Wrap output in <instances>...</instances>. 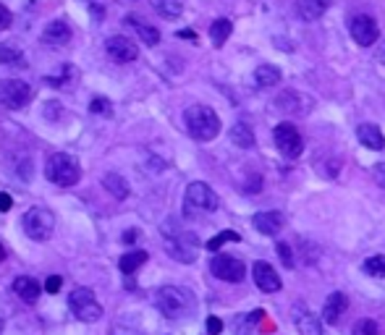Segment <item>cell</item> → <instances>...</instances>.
I'll return each mask as SVG.
<instances>
[{
    "label": "cell",
    "mask_w": 385,
    "mask_h": 335,
    "mask_svg": "<svg viewBox=\"0 0 385 335\" xmlns=\"http://www.w3.org/2000/svg\"><path fill=\"white\" fill-rule=\"evenodd\" d=\"M24 231L32 241H47L56 231V215L47 207H32L24 215Z\"/></svg>",
    "instance_id": "obj_6"
},
{
    "label": "cell",
    "mask_w": 385,
    "mask_h": 335,
    "mask_svg": "<svg viewBox=\"0 0 385 335\" xmlns=\"http://www.w3.org/2000/svg\"><path fill=\"white\" fill-rule=\"evenodd\" d=\"M183 123H186V131L197 142H210L220 134V118L213 108L207 105H192L183 113Z\"/></svg>",
    "instance_id": "obj_1"
},
{
    "label": "cell",
    "mask_w": 385,
    "mask_h": 335,
    "mask_svg": "<svg viewBox=\"0 0 385 335\" xmlns=\"http://www.w3.org/2000/svg\"><path fill=\"white\" fill-rule=\"evenodd\" d=\"M252 278L257 283V288L265 291V293H275V291L284 288V280L278 275V270L272 268L270 262H254L252 268Z\"/></svg>",
    "instance_id": "obj_12"
},
{
    "label": "cell",
    "mask_w": 385,
    "mask_h": 335,
    "mask_svg": "<svg viewBox=\"0 0 385 335\" xmlns=\"http://www.w3.org/2000/svg\"><path fill=\"white\" fill-rule=\"evenodd\" d=\"M231 142L241 149H249L254 147V134H252V126H247L244 121H238L231 126Z\"/></svg>",
    "instance_id": "obj_23"
},
{
    "label": "cell",
    "mask_w": 385,
    "mask_h": 335,
    "mask_svg": "<svg viewBox=\"0 0 385 335\" xmlns=\"http://www.w3.org/2000/svg\"><path fill=\"white\" fill-rule=\"evenodd\" d=\"M145 262H147V252L136 249V252H126L124 257H121V262H118V268H121V272L131 275V272H136Z\"/></svg>",
    "instance_id": "obj_25"
},
{
    "label": "cell",
    "mask_w": 385,
    "mask_h": 335,
    "mask_svg": "<svg viewBox=\"0 0 385 335\" xmlns=\"http://www.w3.org/2000/svg\"><path fill=\"white\" fill-rule=\"evenodd\" d=\"M163 241H165V249H168V254L176 262H194L197 259V236L189 234V231H183L179 228L176 220H168V223L163 225Z\"/></svg>",
    "instance_id": "obj_3"
},
{
    "label": "cell",
    "mask_w": 385,
    "mask_h": 335,
    "mask_svg": "<svg viewBox=\"0 0 385 335\" xmlns=\"http://www.w3.org/2000/svg\"><path fill=\"white\" fill-rule=\"evenodd\" d=\"M210 272H213L215 278L226 280V283H241L244 275H247V268H244L241 259L228 257V254H218V257H213V262H210Z\"/></svg>",
    "instance_id": "obj_10"
},
{
    "label": "cell",
    "mask_w": 385,
    "mask_h": 335,
    "mask_svg": "<svg viewBox=\"0 0 385 335\" xmlns=\"http://www.w3.org/2000/svg\"><path fill=\"white\" fill-rule=\"evenodd\" d=\"M354 335H380V330H377V325L372 320H359L354 325Z\"/></svg>",
    "instance_id": "obj_32"
},
{
    "label": "cell",
    "mask_w": 385,
    "mask_h": 335,
    "mask_svg": "<svg viewBox=\"0 0 385 335\" xmlns=\"http://www.w3.org/2000/svg\"><path fill=\"white\" fill-rule=\"evenodd\" d=\"M357 136H359L362 147H367V149H383L385 147L383 131H380L375 123H362V126L357 129Z\"/></svg>",
    "instance_id": "obj_19"
},
{
    "label": "cell",
    "mask_w": 385,
    "mask_h": 335,
    "mask_svg": "<svg viewBox=\"0 0 385 335\" xmlns=\"http://www.w3.org/2000/svg\"><path fill=\"white\" fill-rule=\"evenodd\" d=\"M218 210V197L202 181L189 183V189L183 194V213L197 215V213H215Z\"/></svg>",
    "instance_id": "obj_5"
},
{
    "label": "cell",
    "mask_w": 385,
    "mask_h": 335,
    "mask_svg": "<svg viewBox=\"0 0 385 335\" xmlns=\"http://www.w3.org/2000/svg\"><path fill=\"white\" fill-rule=\"evenodd\" d=\"M90 111L95 113V115H110L113 108H110V100H108V97H95V100L90 102Z\"/></svg>",
    "instance_id": "obj_31"
},
{
    "label": "cell",
    "mask_w": 385,
    "mask_h": 335,
    "mask_svg": "<svg viewBox=\"0 0 385 335\" xmlns=\"http://www.w3.org/2000/svg\"><path fill=\"white\" fill-rule=\"evenodd\" d=\"M32 97V90L26 81H19V79H6L0 81V105H6L8 111H19L24 108Z\"/></svg>",
    "instance_id": "obj_9"
},
{
    "label": "cell",
    "mask_w": 385,
    "mask_h": 335,
    "mask_svg": "<svg viewBox=\"0 0 385 335\" xmlns=\"http://www.w3.org/2000/svg\"><path fill=\"white\" fill-rule=\"evenodd\" d=\"M0 63L6 68H26V56L16 45H0Z\"/></svg>",
    "instance_id": "obj_22"
},
{
    "label": "cell",
    "mask_w": 385,
    "mask_h": 335,
    "mask_svg": "<svg viewBox=\"0 0 385 335\" xmlns=\"http://www.w3.org/2000/svg\"><path fill=\"white\" fill-rule=\"evenodd\" d=\"M13 291H16V296L26 304H34L40 299V283L29 275H19V278L13 280Z\"/></svg>",
    "instance_id": "obj_18"
},
{
    "label": "cell",
    "mask_w": 385,
    "mask_h": 335,
    "mask_svg": "<svg viewBox=\"0 0 385 335\" xmlns=\"http://www.w3.org/2000/svg\"><path fill=\"white\" fill-rule=\"evenodd\" d=\"M272 139H275L278 152L288 157V160H296V157L302 155V149H304V142H302V136H299L294 123H278L275 131H272Z\"/></svg>",
    "instance_id": "obj_8"
},
{
    "label": "cell",
    "mask_w": 385,
    "mask_h": 335,
    "mask_svg": "<svg viewBox=\"0 0 385 335\" xmlns=\"http://www.w3.org/2000/svg\"><path fill=\"white\" fill-rule=\"evenodd\" d=\"M68 307L71 312L79 317L81 322H97L102 317V307L100 302L95 299L92 288H74L71 296H68Z\"/></svg>",
    "instance_id": "obj_7"
},
{
    "label": "cell",
    "mask_w": 385,
    "mask_h": 335,
    "mask_svg": "<svg viewBox=\"0 0 385 335\" xmlns=\"http://www.w3.org/2000/svg\"><path fill=\"white\" fill-rule=\"evenodd\" d=\"M0 333H3V317H0Z\"/></svg>",
    "instance_id": "obj_43"
},
{
    "label": "cell",
    "mask_w": 385,
    "mask_h": 335,
    "mask_svg": "<svg viewBox=\"0 0 385 335\" xmlns=\"http://www.w3.org/2000/svg\"><path fill=\"white\" fill-rule=\"evenodd\" d=\"M330 3L333 0H296V13L302 16V22H318L330 8Z\"/></svg>",
    "instance_id": "obj_17"
},
{
    "label": "cell",
    "mask_w": 385,
    "mask_h": 335,
    "mask_svg": "<svg viewBox=\"0 0 385 335\" xmlns=\"http://www.w3.org/2000/svg\"><path fill=\"white\" fill-rule=\"evenodd\" d=\"M220 330H223V322H220L218 317H210V320H207V333H210V335H218Z\"/></svg>",
    "instance_id": "obj_36"
},
{
    "label": "cell",
    "mask_w": 385,
    "mask_h": 335,
    "mask_svg": "<svg viewBox=\"0 0 385 335\" xmlns=\"http://www.w3.org/2000/svg\"><path fill=\"white\" fill-rule=\"evenodd\" d=\"M254 81H257V87H275L281 81V71L275 66H270V63H262L254 71Z\"/></svg>",
    "instance_id": "obj_26"
},
{
    "label": "cell",
    "mask_w": 385,
    "mask_h": 335,
    "mask_svg": "<svg viewBox=\"0 0 385 335\" xmlns=\"http://www.w3.org/2000/svg\"><path fill=\"white\" fill-rule=\"evenodd\" d=\"M136 236H139V234H136L134 228H131V231H126V234H124V244H134Z\"/></svg>",
    "instance_id": "obj_39"
},
{
    "label": "cell",
    "mask_w": 385,
    "mask_h": 335,
    "mask_svg": "<svg viewBox=\"0 0 385 335\" xmlns=\"http://www.w3.org/2000/svg\"><path fill=\"white\" fill-rule=\"evenodd\" d=\"M375 181L380 183L385 189V163H380V165H375Z\"/></svg>",
    "instance_id": "obj_38"
},
{
    "label": "cell",
    "mask_w": 385,
    "mask_h": 335,
    "mask_svg": "<svg viewBox=\"0 0 385 335\" xmlns=\"http://www.w3.org/2000/svg\"><path fill=\"white\" fill-rule=\"evenodd\" d=\"M278 254H281V259H284L286 268H294V254H291V246L288 244H278V249H275Z\"/></svg>",
    "instance_id": "obj_33"
},
{
    "label": "cell",
    "mask_w": 385,
    "mask_h": 335,
    "mask_svg": "<svg viewBox=\"0 0 385 335\" xmlns=\"http://www.w3.org/2000/svg\"><path fill=\"white\" fill-rule=\"evenodd\" d=\"M60 286H63V278H60V275H50V278L45 280V291H47V293H58V291H60Z\"/></svg>",
    "instance_id": "obj_34"
},
{
    "label": "cell",
    "mask_w": 385,
    "mask_h": 335,
    "mask_svg": "<svg viewBox=\"0 0 385 335\" xmlns=\"http://www.w3.org/2000/svg\"><path fill=\"white\" fill-rule=\"evenodd\" d=\"M105 50H108V56L113 58L115 63H131L139 56V47L134 42H129L126 37H110L105 42Z\"/></svg>",
    "instance_id": "obj_13"
},
{
    "label": "cell",
    "mask_w": 385,
    "mask_h": 335,
    "mask_svg": "<svg viewBox=\"0 0 385 335\" xmlns=\"http://www.w3.org/2000/svg\"><path fill=\"white\" fill-rule=\"evenodd\" d=\"M231 32H234V24L228 22V19H215L213 26H210V40H213V45L215 47L226 45V40L231 37Z\"/></svg>",
    "instance_id": "obj_27"
},
{
    "label": "cell",
    "mask_w": 385,
    "mask_h": 335,
    "mask_svg": "<svg viewBox=\"0 0 385 335\" xmlns=\"http://www.w3.org/2000/svg\"><path fill=\"white\" fill-rule=\"evenodd\" d=\"M349 32H352L354 42L362 47H370L377 42L380 37V29H377V22L372 16H354L352 24H349Z\"/></svg>",
    "instance_id": "obj_11"
},
{
    "label": "cell",
    "mask_w": 385,
    "mask_h": 335,
    "mask_svg": "<svg viewBox=\"0 0 385 335\" xmlns=\"http://www.w3.org/2000/svg\"><path fill=\"white\" fill-rule=\"evenodd\" d=\"M238 238H241V236H238L236 231H220L215 238L207 241V249H210V252H220V246L231 244V241H238Z\"/></svg>",
    "instance_id": "obj_30"
},
{
    "label": "cell",
    "mask_w": 385,
    "mask_h": 335,
    "mask_svg": "<svg viewBox=\"0 0 385 335\" xmlns=\"http://www.w3.org/2000/svg\"><path fill=\"white\" fill-rule=\"evenodd\" d=\"M155 304L163 317L168 320H181V317H189L194 309V296L189 288H181V286H163L155 296Z\"/></svg>",
    "instance_id": "obj_2"
},
{
    "label": "cell",
    "mask_w": 385,
    "mask_h": 335,
    "mask_svg": "<svg viewBox=\"0 0 385 335\" xmlns=\"http://www.w3.org/2000/svg\"><path fill=\"white\" fill-rule=\"evenodd\" d=\"M126 24H129V26H134L136 34H139V40H142V42H145L147 47H155L160 42V32H158V29H155V26H149V24H142L139 19H136V16H129V19H126Z\"/></svg>",
    "instance_id": "obj_21"
},
{
    "label": "cell",
    "mask_w": 385,
    "mask_h": 335,
    "mask_svg": "<svg viewBox=\"0 0 385 335\" xmlns=\"http://www.w3.org/2000/svg\"><path fill=\"white\" fill-rule=\"evenodd\" d=\"M42 42L50 47H63L71 42V26H68L63 19H56V22H50L45 26V32H42Z\"/></svg>",
    "instance_id": "obj_16"
},
{
    "label": "cell",
    "mask_w": 385,
    "mask_h": 335,
    "mask_svg": "<svg viewBox=\"0 0 385 335\" xmlns=\"http://www.w3.org/2000/svg\"><path fill=\"white\" fill-rule=\"evenodd\" d=\"M3 259H6V246L0 244V262H3Z\"/></svg>",
    "instance_id": "obj_42"
},
{
    "label": "cell",
    "mask_w": 385,
    "mask_h": 335,
    "mask_svg": "<svg viewBox=\"0 0 385 335\" xmlns=\"http://www.w3.org/2000/svg\"><path fill=\"white\" fill-rule=\"evenodd\" d=\"M11 204H13V199L6 194V191H0V213H8L11 210Z\"/></svg>",
    "instance_id": "obj_37"
},
{
    "label": "cell",
    "mask_w": 385,
    "mask_h": 335,
    "mask_svg": "<svg viewBox=\"0 0 385 335\" xmlns=\"http://www.w3.org/2000/svg\"><path fill=\"white\" fill-rule=\"evenodd\" d=\"M45 176L56 186H74L81 176L79 160L74 155H68V152H56V155H50V160H47Z\"/></svg>",
    "instance_id": "obj_4"
},
{
    "label": "cell",
    "mask_w": 385,
    "mask_h": 335,
    "mask_svg": "<svg viewBox=\"0 0 385 335\" xmlns=\"http://www.w3.org/2000/svg\"><path fill=\"white\" fill-rule=\"evenodd\" d=\"M155 8L165 19H179L183 11V0H155Z\"/></svg>",
    "instance_id": "obj_28"
},
{
    "label": "cell",
    "mask_w": 385,
    "mask_h": 335,
    "mask_svg": "<svg viewBox=\"0 0 385 335\" xmlns=\"http://www.w3.org/2000/svg\"><path fill=\"white\" fill-rule=\"evenodd\" d=\"M346 309H349V299H346V293H341V291L330 293L328 302H325V307H322V322L338 325Z\"/></svg>",
    "instance_id": "obj_15"
},
{
    "label": "cell",
    "mask_w": 385,
    "mask_h": 335,
    "mask_svg": "<svg viewBox=\"0 0 385 335\" xmlns=\"http://www.w3.org/2000/svg\"><path fill=\"white\" fill-rule=\"evenodd\" d=\"M252 223L262 236H275L284 228V218H281V213H257Z\"/></svg>",
    "instance_id": "obj_20"
},
{
    "label": "cell",
    "mask_w": 385,
    "mask_h": 335,
    "mask_svg": "<svg viewBox=\"0 0 385 335\" xmlns=\"http://www.w3.org/2000/svg\"><path fill=\"white\" fill-rule=\"evenodd\" d=\"M294 325L302 335H322V322L315 312H309L304 304H299L294 309Z\"/></svg>",
    "instance_id": "obj_14"
},
{
    "label": "cell",
    "mask_w": 385,
    "mask_h": 335,
    "mask_svg": "<svg viewBox=\"0 0 385 335\" xmlns=\"http://www.w3.org/2000/svg\"><path fill=\"white\" fill-rule=\"evenodd\" d=\"M11 22H13L11 11H8L6 6H0V32H3V29H8V26H11Z\"/></svg>",
    "instance_id": "obj_35"
},
{
    "label": "cell",
    "mask_w": 385,
    "mask_h": 335,
    "mask_svg": "<svg viewBox=\"0 0 385 335\" xmlns=\"http://www.w3.org/2000/svg\"><path fill=\"white\" fill-rule=\"evenodd\" d=\"M377 60H380V63H385V45H383V50H380V56H377Z\"/></svg>",
    "instance_id": "obj_41"
},
{
    "label": "cell",
    "mask_w": 385,
    "mask_h": 335,
    "mask_svg": "<svg viewBox=\"0 0 385 335\" xmlns=\"http://www.w3.org/2000/svg\"><path fill=\"white\" fill-rule=\"evenodd\" d=\"M87 3H95V0H87Z\"/></svg>",
    "instance_id": "obj_44"
},
{
    "label": "cell",
    "mask_w": 385,
    "mask_h": 335,
    "mask_svg": "<svg viewBox=\"0 0 385 335\" xmlns=\"http://www.w3.org/2000/svg\"><path fill=\"white\" fill-rule=\"evenodd\" d=\"M362 270L367 272V275H372V278H385V257H383V254L370 257L362 265Z\"/></svg>",
    "instance_id": "obj_29"
},
{
    "label": "cell",
    "mask_w": 385,
    "mask_h": 335,
    "mask_svg": "<svg viewBox=\"0 0 385 335\" xmlns=\"http://www.w3.org/2000/svg\"><path fill=\"white\" fill-rule=\"evenodd\" d=\"M179 37H186V40H197V34H194L192 29H183V32H179Z\"/></svg>",
    "instance_id": "obj_40"
},
{
    "label": "cell",
    "mask_w": 385,
    "mask_h": 335,
    "mask_svg": "<svg viewBox=\"0 0 385 335\" xmlns=\"http://www.w3.org/2000/svg\"><path fill=\"white\" fill-rule=\"evenodd\" d=\"M102 186L110 191L115 199H126L129 197V181L121 179L118 173H105L102 176Z\"/></svg>",
    "instance_id": "obj_24"
}]
</instances>
